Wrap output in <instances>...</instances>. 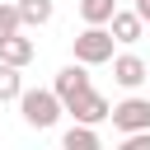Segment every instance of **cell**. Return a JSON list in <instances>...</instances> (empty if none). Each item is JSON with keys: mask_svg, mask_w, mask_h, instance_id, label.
Segmentation results:
<instances>
[{"mask_svg": "<svg viewBox=\"0 0 150 150\" xmlns=\"http://www.w3.org/2000/svg\"><path fill=\"white\" fill-rule=\"evenodd\" d=\"M19 112H23L28 127L52 131V127L61 122V112H66V98H61L56 89H23V94H19Z\"/></svg>", "mask_w": 150, "mask_h": 150, "instance_id": "6da1fadb", "label": "cell"}, {"mask_svg": "<svg viewBox=\"0 0 150 150\" xmlns=\"http://www.w3.org/2000/svg\"><path fill=\"white\" fill-rule=\"evenodd\" d=\"M112 47H117V38H112L108 23H84V33L70 38L75 61H84V66H103V61H112Z\"/></svg>", "mask_w": 150, "mask_h": 150, "instance_id": "7a4b0ae2", "label": "cell"}, {"mask_svg": "<svg viewBox=\"0 0 150 150\" xmlns=\"http://www.w3.org/2000/svg\"><path fill=\"white\" fill-rule=\"evenodd\" d=\"M122 136L127 131H145L150 127V94L141 98V94H131V98H122V103H112V117H108Z\"/></svg>", "mask_w": 150, "mask_h": 150, "instance_id": "3957f363", "label": "cell"}, {"mask_svg": "<svg viewBox=\"0 0 150 150\" xmlns=\"http://www.w3.org/2000/svg\"><path fill=\"white\" fill-rule=\"evenodd\" d=\"M52 89H56V94L66 98V108H70L80 94H89V89H94V84H89V66H84V61L61 66V70H56V80H52Z\"/></svg>", "mask_w": 150, "mask_h": 150, "instance_id": "277c9868", "label": "cell"}, {"mask_svg": "<svg viewBox=\"0 0 150 150\" xmlns=\"http://www.w3.org/2000/svg\"><path fill=\"white\" fill-rule=\"evenodd\" d=\"M112 80H117L122 89H141V84L150 80V66H145L136 52H122V56H112Z\"/></svg>", "mask_w": 150, "mask_h": 150, "instance_id": "5b68a950", "label": "cell"}, {"mask_svg": "<svg viewBox=\"0 0 150 150\" xmlns=\"http://www.w3.org/2000/svg\"><path fill=\"white\" fill-rule=\"evenodd\" d=\"M66 112H70L75 122H94V127H98V122H108V117H112V103H108L98 89H89V94H80Z\"/></svg>", "mask_w": 150, "mask_h": 150, "instance_id": "8992f818", "label": "cell"}, {"mask_svg": "<svg viewBox=\"0 0 150 150\" xmlns=\"http://www.w3.org/2000/svg\"><path fill=\"white\" fill-rule=\"evenodd\" d=\"M108 28H112V38H117V42H141V33H145V19H141L136 9H117Z\"/></svg>", "mask_w": 150, "mask_h": 150, "instance_id": "52a82bcc", "label": "cell"}, {"mask_svg": "<svg viewBox=\"0 0 150 150\" xmlns=\"http://www.w3.org/2000/svg\"><path fill=\"white\" fill-rule=\"evenodd\" d=\"M33 52H38V47H33V38L14 33V38H9L5 47H0V61H9V66H19V70H23V66L33 61Z\"/></svg>", "mask_w": 150, "mask_h": 150, "instance_id": "ba28073f", "label": "cell"}, {"mask_svg": "<svg viewBox=\"0 0 150 150\" xmlns=\"http://www.w3.org/2000/svg\"><path fill=\"white\" fill-rule=\"evenodd\" d=\"M61 145H66V150H98V131H94V122H75V127L61 136Z\"/></svg>", "mask_w": 150, "mask_h": 150, "instance_id": "9c48e42d", "label": "cell"}, {"mask_svg": "<svg viewBox=\"0 0 150 150\" xmlns=\"http://www.w3.org/2000/svg\"><path fill=\"white\" fill-rule=\"evenodd\" d=\"M19 14H23V28H42V23H52L56 5L52 0H19Z\"/></svg>", "mask_w": 150, "mask_h": 150, "instance_id": "30bf717a", "label": "cell"}, {"mask_svg": "<svg viewBox=\"0 0 150 150\" xmlns=\"http://www.w3.org/2000/svg\"><path fill=\"white\" fill-rule=\"evenodd\" d=\"M117 0H80V19L84 23H112Z\"/></svg>", "mask_w": 150, "mask_h": 150, "instance_id": "8fae6325", "label": "cell"}, {"mask_svg": "<svg viewBox=\"0 0 150 150\" xmlns=\"http://www.w3.org/2000/svg\"><path fill=\"white\" fill-rule=\"evenodd\" d=\"M14 33H23V14H19V0H14V5L5 0V5H0V47H5Z\"/></svg>", "mask_w": 150, "mask_h": 150, "instance_id": "7c38bea8", "label": "cell"}, {"mask_svg": "<svg viewBox=\"0 0 150 150\" xmlns=\"http://www.w3.org/2000/svg\"><path fill=\"white\" fill-rule=\"evenodd\" d=\"M19 94H23V80H19V66L0 61V103H9V98H19Z\"/></svg>", "mask_w": 150, "mask_h": 150, "instance_id": "4fadbf2b", "label": "cell"}, {"mask_svg": "<svg viewBox=\"0 0 150 150\" xmlns=\"http://www.w3.org/2000/svg\"><path fill=\"white\" fill-rule=\"evenodd\" d=\"M136 14H141V19L150 23V0H136Z\"/></svg>", "mask_w": 150, "mask_h": 150, "instance_id": "5bb4252c", "label": "cell"}]
</instances>
